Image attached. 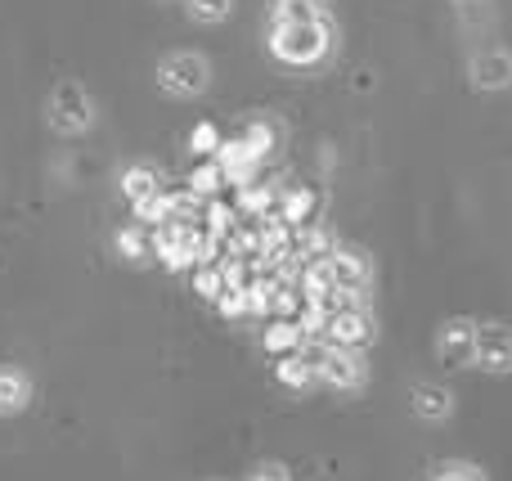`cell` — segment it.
I'll return each mask as SVG.
<instances>
[{"mask_svg": "<svg viewBox=\"0 0 512 481\" xmlns=\"http://www.w3.org/2000/svg\"><path fill=\"white\" fill-rule=\"evenodd\" d=\"M270 50L292 68H315L333 50V23L328 18H319V23H279L270 36Z\"/></svg>", "mask_w": 512, "mask_h": 481, "instance_id": "6da1fadb", "label": "cell"}, {"mask_svg": "<svg viewBox=\"0 0 512 481\" xmlns=\"http://www.w3.org/2000/svg\"><path fill=\"white\" fill-rule=\"evenodd\" d=\"M207 59L203 54H171V59L158 63V81L171 95H203L207 86Z\"/></svg>", "mask_w": 512, "mask_h": 481, "instance_id": "7a4b0ae2", "label": "cell"}, {"mask_svg": "<svg viewBox=\"0 0 512 481\" xmlns=\"http://www.w3.org/2000/svg\"><path fill=\"white\" fill-rule=\"evenodd\" d=\"M369 338H373L369 306H342V311H333V315H328V333H324V342H328V347L360 351Z\"/></svg>", "mask_w": 512, "mask_h": 481, "instance_id": "3957f363", "label": "cell"}, {"mask_svg": "<svg viewBox=\"0 0 512 481\" xmlns=\"http://www.w3.org/2000/svg\"><path fill=\"white\" fill-rule=\"evenodd\" d=\"M50 122L59 126V131H86V126L95 122V104L86 99V90H81L77 81H63V86L54 90Z\"/></svg>", "mask_w": 512, "mask_h": 481, "instance_id": "277c9868", "label": "cell"}, {"mask_svg": "<svg viewBox=\"0 0 512 481\" xmlns=\"http://www.w3.org/2000/svg\"><path fill=\"white\" fill-rule=\"evenodd\" d=\"M319 383L337 387V392H360L364 378H369V365H364L360 351H342V347H328L324 365H319Z\"/></svg>", "mask_w": 512, "mask_h": 481, "instance_id": "5b68a950", "label": "cell"}, {"mask_svg": "<svg viewBox=\"0 0 512 481\" xmlns=\"http://www.w3.org/2000/svg\"><path fill=\"white\" fill-rule=\"evenodd\" d=\"M477 369L486 374H512V329L508 324H477Z\"/></svg>", "mask_w": 512, "mask_h": 481, "instance_id": "8992f818", "label": "cell"}, {"mask_svg": "<svg viewBox=\"0 0 512 481\" xmlns=\"http://www.w3.org/2000/svg\"><path fill=\"white\" fill-rule=\"evenodd\" d=\"M328 270H333V284L337 293H351V297H364L369 293V279H373V266L360 248H337L328 257Z\"/></svg>", "mask_w": 512, "mask_h": 481, "instance_id": "52a82bcc", "label": "cell"}, {"mask_svg": "<svg viewBox=\"0 0 512 481\" xmlns=\"http://www.w3.org/2000/svg\"><path fill=\"white\" fill-rule=\"evenodd\" d=\"M436 356L445 365H472L477 360V324L472 320H450L436 333Z\"/></svg>", "mask_w": 512, "mask_h": 481, "instance_id": "ba28073f", "label": "cell"}, {"mask_svg": "<svg viewBox=\"0 0 512 481\" xmlns=\"http://www.w3.org/2000/svg\"><path fill=\"white\" fill-rule=\"evenodd\" d=\"M315 212H319V194L310 185H297L283 194L279 203V221L292 225V230H306V225H315Z\"/></svg>", "mask_w": 512, "mask_h": 481, "instance_id": "9c48e42d", "label": "cell"}, {"mask_svg": "<svg viewBox=\"0 0 512 481\" xmlns=\"http://www.w3.org/2000/svg\"><path fill=\"white\" fill-rule=\"evenodd\" d=\"M414 414L427 423H445L454 414V396L436 383H418L414 387Z\"/></svg>", "mask_w": 512, "mask_h": 481, "instance_id": "30bf717a", "label": "cell"}, {"mask_svg": "<svg viewBox=\"0 0 512 481\" xmlns=\"http://www.w3.org/2000/svg\"><path fill=\"white\" fill-rule=\"evenodd\" d=\"M472 77H477V86H486V90L508 86V81H512V54L508 50L477 54V59H472Z\"/></svg>", "mask_w": 512, "mask_h": 481, "instance_id": "8fae6325", "label": "cell"}, {"mask_svg": "<svg viewBox=\"0 0 512 481\" xmlns=\"http://www.w3.org/2000/svg\"><path fill=\"white\" fill-rule=\"evenodd\" d=\"M32 401V378L23 369H0V414H18Z\"/></svg>", "mask_w": 512, "mask_h": 481, "instance_id": "7c38bea8", "label": "cell"}, {"mask_svg": "<svg viewBox=\"0 0 512 481\" xmlns=\"http://www.w3.org/2000/svg\"><path fill=\"white\" fill-rule=\"evenodd\" d=\"M261 342H265V351H270L274 360H283V356H297L301 351V329L292 320H270L265 324V333H261Z\"/></svg>", "mask_w": 512, "mask_h": 481, "instance_id": "4fadbf2b", "label": "cell"}, {"mask_svg": "<svg viewBox=\"0 0 512 481\" xmlns=\"http://www.w3.org/2000/svg\"><path fill=\"white\" fill-rule=\"evenodd\" d=\"M117 252H122L126 261H135V266H144V261L153 257V230L149 225H126V230H117Z\"/></svg>", "mask_w": 512, "mask_h": 481, "instance_id": "5bb4252c", "label": "cell"}, {"mask_svg": "<svg viewBox=\"0 0 512 481\" xmlns=\"http://www.w3.org/2000/svg\"><path fill=\"white\" fill-rule=\"evenodd\" d=\"M185 185L194 189V194L207 203V198H216L225 185H230V176H225V167H221V162H216V158H207L203 167H194V171H189V180H185Z\"/></svg>", "mask_w": 512, "mask_h": 481, "instance_id": "9a60e30c", "label": "cell"}, {"mask_svg": "<svg viewBox=\"0 0 512 481\" xmlns=\"http://www.w3.org/2000/svg\"><path fill=\"white\" fill-rule=\"evenodd\" d=\"M162 189V180H158V171L153 167H131V171H122V194L131 198V203H144V198H153Z\"/></svg>", "mask_w": 512, "mask_h": 481, "instance_id": "2e32d148", "label": "cell"}, {"mask_svg": "<svg viewBox=\"0 0 512 481\" xmlns=\"http://www.w3.org/2000/svg\"><path fill=\"white\" fill-rule=\"evenodd\" d=\"M324 0H274V23H319Z\"/></svg>", "mask_w": 512, "mask_h": 481, "instance_id": "e0dca14e", "label": "cell"}, {"mask_svg": "<svg viewBox=\"0 0 512 481\" xmlns=\"http://www.w3.org/2000/svg\"><path fill=\"white\" fill-rule=\"evenodd\" d=\"M274 378H279L283 387H292V392H301V387L315 383V374H310V365H306L301 356H283V360H274Z\"/></svg>", "mask_w": 512, "mask_h": 481, "instance_id": "ac0fdd59", "label": "cell"}, {"mask_svg": "<svg viewBox=\"0 0 512 481\" xmlns=\"http://www.w3.org/2000/svg\"><path fill=\"white\" fill-rule=\"evenodd\" d=\"M225 266H194V293L207 297V302H221L225 297Z\"/></svg>", "mask_w": 512, "mask_h": 481, "instance_id": "d6986e66", "label": "cell"}, {"mask_svg": "<svg viewBox=\"0 0 512 481\" xmlns=\"http://www.w3.org/2000/svg\"><path fill=\"white\" fill-rule=\"evenodd\" d=\"M135 212H140V225H149V230H158V225L171 221V189H158L153 198H144V203H135Z\"/></svg>", "mask_w": 512, "mask_h": 481, "instance_id": "ffe728a7", "label": "cell"}, {"mask_svg": "<svg viewBox=\"0 0 512 481\" xmlns=\"http://www.w3.org/2000/svg\"><path fill=\"white\" fill-rule=\"evenodd\" d=\"M189 149H194L198 158H216V153H221V135H216V126L212 122L194 126V135H189Z\"/></svg>", "mask_w": 512, "mask_h": 481, "instance_id": "44dd1931", "label": "cell"}, {"mask_svg": "<svg viewBox=\"0 0 512 481\" xmlns=\"http://www.w3.org/2000/svg\"><path fill=\"white\" fill-rule=\"evenodd\" d=\"M234 0H189V14L198 18V23H221L225 14H230Z\"/></svg>", "mask_w": 512, "mask_h": 481, "instance_id": "7402d4cb", "label": "cell"}, {"mask_svg": "<svg viewBox=\"0 0 512 481\" xmlns=\"http://www.w3.org/2000/svg\"><path fill=\"white\" fill-rule=\"evenodd\" d=\"M243 140L252 144V153H256V158H265V153L274 149V131H270V126H265V122H252V126H248V135H243Z\"/></svg>", "mask_w": 512, "mask_h": 481, "instance_id": "603a6c76", "label": "cell"}, {"mask_svg": "<svg viewBox=\"0 0 512 481\" xmlns=\"http://www.w3.org/2000/svg\"><path fill=\"white\" fill-rule=\"evenodd\" d=\"M216 306H221L225 320H239V315H248V293H239V288H225V297Z\"/></svg>", "mask_w": 512, "mask_h": 481, "instance_id": "cb8c5ba5", "label": "cell"}, {"mask_svg": "<svg viewBox=\"0 0 512 481\" xmlns=\"http://www.w3.org/2000/svg\"><path fill=\"white\" fill-rule=\"evenodd\" d=\"M436 481H486V477H481L477 464H445L441 473H436Z\"/></svg>", "mask_w": 512, "mask_h": 481, "instance_id": "d4e9b609", "label": "cell"}, {"mask_svg": "<svg viewBox=\"0 0 512 481\" xmlns=\"http://www.w3.org/2000/svg\"><path fill=\"white\" fill-rule=\"evenodd\" d=\"M248 481H292V473L283 464H256Z\"/></svg>", "mask_w": 512, "mask_h": 481, "instance_id": "484cf974", "label": "cell"}]
</instances>
